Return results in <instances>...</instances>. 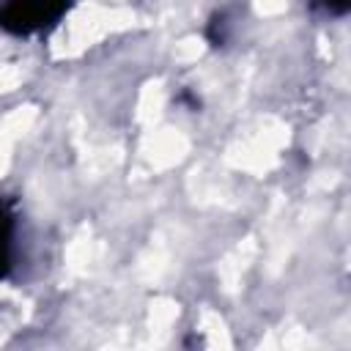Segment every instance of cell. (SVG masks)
<instances>
[{"label": "cell", "mask_w": 351, "mask_h": 351, "mask_svg": "<svg viewBox=\"0 0 351 351\" xmlns=\"http://www.w3.org/2000/svg\"><path fill=\"white\" fill-rule=\"evenodd\" d=\"M14 263V214L0 197V280L11 271Z\"/></svg>", "instance_id": "7a4b0ae2"}, {"label": "cell", "mask_w": 351, "mask_h": 351, "mask_svg": "<svg viewBox=\"0 0 351 351\" xmlns=\"http://www.w3.org/2000/svg\"><path fill=\"white\" fill-rule=\"evenodd\" d=\"M71 0H3L0 3V30L11 36L41 33L69 11Z\"/></svg>", "instance_id": "6da1fadb"}, {"label": "cell", "mask_w": 351, "mask_h": 351, "mask_svg": "<svg viewBox=\"0 0 351 351\" xmlns=\"http://www.w3.org/2000/svg\"><path fill=\"white\" fill-rule=\"evenodd\" d=\"M313 8H318L326 16H346L348 14V0H310Z\"/></svg>", "instance_id": "277c9868"}, {"label": "cell", "mask_w": 351, "mask_h": 351, "mask_svg": "<svg viewBox=\"0 0 351 351\" xmlns=\"http://www.w3.org/2000/svg\"><path fill=\"white\" fill-rule=\"evenodd\" d=\"M225 27H228V22H225V14H214L211 16V22H208V30H206V36H208V41L214 44V47H219V44H225Z\"/></svg>", "instance_id": "3957f363"}]
</instances>
